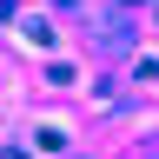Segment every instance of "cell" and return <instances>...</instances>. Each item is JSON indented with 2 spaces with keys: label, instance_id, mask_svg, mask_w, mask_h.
<instances>
[{
  "label": "cell",
  "instance_id": "6da1fadb",
  "mask_svg": "<svg viewBox=\"0 0 159 159\" xmlns=\"http://www.w3.org/2000/svg\"><path fill=\"white\" fill-rule=\"evenodd\" d=\"M20 33H27V40H40V47L53 40V33H47V20H33V13H20Z\"/></svg>",
  "mask_w": 159,
  "mask_h": 159
}]
</instances>
